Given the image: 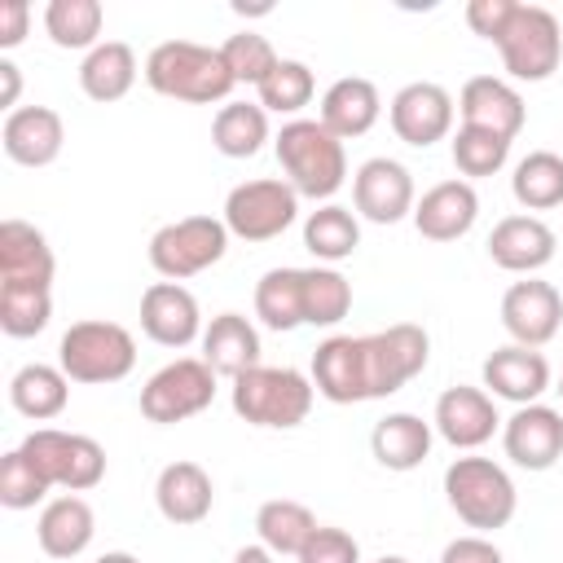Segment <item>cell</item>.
<instances>
[{
    "mask_svg": "<svg viewBox=\"0 0 563 563\" xmlns=\"http://www.w3.org/2000/svg\"><path fill=\"white\" fill-rule=\"evenodd\" d=\"M220 57H224V66H229V75L238 79V84H264V75L282 62L277 53H273V44H268V35H260V31H238V35H229L224 44H220Z\"/></svg>",
    "mask_w": 563,
    "mask_h": 563,
    "instance_id": "cell-42",
    "label": "cell"
},
{
    "mask_svg": "<svg viewBox=\"0 0 563 563\" xmlns=\"http://www.w3.org/2000/svg\"><path fill=\"white\" fill-rule=\"evenodd\" d=\"M554 242L559 238L541 216H506L488 233V260L506 273L532 277L537 268H545L554 260Z\"/></svg>",
    "mask_w": 563,
    "mask_h": 563,
    "instance_id": "cell-21",
    "label": "cell"
},
{
    "mask_svg": "<svg viewBox=\"0 0 563 563\" xmlns=\"http://www.w3.org/2000/svg\"><path fill=\"white\" fill-rule=\"evenodd\" d=\"M268 136V110L260 101H224L211 119V145L224 158H255Z\"/></svg>",
    "mask_w": 563,
    "mask_h": 563,
    "instance_id": "cell-32",
    "label": "cell"
},
{
    "mask_svg": "<svg viewBox=\"0 0 563 563\" xmlns=\"http://www.w3.org/2000/svg\"><path fill=\"white\" fill-rule=\"evenodd\" d=\"M515 4L519 0H471L466 4V26L475 31V35H484V40H501V31H506V22H510V13H515Z\"/></svg>",
    "mask_w": 563,
    "mask_h": 563,
    "instance_id": "cell-45",
    "label": "cell"
},
{
    "mask_svg": "<svg viewBox=\"0 0 563 563\" xmlns=\"http://www.w3.org/2000/svg\"><path fill=\"white\" fill-rule=\"evenodd\" d=\"M92 563H141L136 554H128V550H106V554H97Z\"/></svg>",
    "mask_w": 563,
    "mask_h": 563,
    "instance_id": "cell-50",
    "label": "cell"
},
{
    "mask_svg": "<svg viewBox=\"0 0 563 563\" xmlns=\"http://www.w3.org/2000/svg\"><path fill=\"white\" fill-rule=\"evenodd\" d=\"M35 471L53 484V488H66V493H88L106 479V449L92 440V435H79V431H57V427H35L22 444H18Z\"/></svg>",
    "mask_w": 563,
    "mask_h": 563,
    "instance_id": "cell-8",
    "label": "cell"
},
{
    "mask_svg": "<svg viewBox=\"0 0 563 563\" xmlns=\"http://www.w3.org/2000/svg\"><path fill=\"white\" fill-rule=\"evenodd\" d=\"M449 154H453V167L475 180V176H493V172L506 167L510 141L497 136V132H484V128H466V123H462V128L453 132V141H449Z\"/></svg>",
    "mask_w": 563,
    "mask_h": 563,
    "instance_id": "cell-40",
    "label": "cell"
},
{
    "mask_svg": "<svg viewBox=\"0 0 563 563\" xmlns=\"http://www.w3.org/2000/svg\"><path fill=\"white\" fill-rule=\"evenodd\" d=\"M369 449H374L378 466H387V471H413L431 453V422H422L418 413H387V418L374 422Z\"/></svg>",
    "mask_w": 563,
    "mask_h": 563,
    "instance_id": "cell-31",
    "label": "cell"
},
{
    "mask_svg": "<svg viewBox=\"0 0 563 563\" xmlns=\"http://www.w3.org/2000/svg\"><path fill=\"white\" fill-rule=\"evenodd\" d=\"M317 92V79H312V66L299 62V57H282L264 84L255 88V101L268 110V114H299Z\"/></svg>",
    "mask_w": 563,
    "mask_h": 563,
    "instance_id": "cell-39",
    "label": "cell"
},
{
    "mask_svg": "<svg viewBox=\"0 0 563 563\" xmlns=\"http://www.w3.org/2000/svg\"><path fill=\"white\" fill-rule=\"evenodd\" d=\"M374 563H409L405 554H383V559H374Z\"/></svg>",
    "mask_w": 563,
    "mask_h": 563,
    "instance_id": "cell-51",
    "label": "cell"
},
{
    "mask_svg": "<svg viewBox=\"0 0 563 563\" xmlns=\"http://www.w3.org/2000/svg\"><path fill=\"white\" fill-rule=\"evenodd\" d=\"M48 479L35 471V462L22 453V449H9L4 457H0V506H9V510H31L35 501H44L48 497Z\"/></svg>",
    "mask_w": 563,
    "mask_h": 563,
    "instance_id": "cell-43",
    "label": "cell"
},
{
    "mask_svg": "<svg viewBox=\"0 0 563 563\" xmlns=\"http://www.w3.org/2000/svg\"><path fill=\"white\" fill-rule=\"evenodd\" d=\"M211 501H216V488L198 462H167L154 479V506L176 528L202 523L211 515Z\"/></svg>",
    "mask_w": 563,
    "mask_h": 563,
    "instance_id": "cell-25",
    "label": "cell"
},
{
    "mask_svg": "<svg viewBox=\"0 0 563 563\" xmlns=\"http://www.w3.org/2000/svg\"><path fill=\"white\" fill-rule=\"evenodd\" d=\"M501 449L523 471H550L563 457V413L550 405H519L501 422Z\"/></svg>",
    "mask_w": 563,
    "mask_h": 563,
    "instance_id": "cell-15",
    "label": "cell"
},
{
    "mask_svg": "<svg viewBox=\"0 0 563 563\" xmlns=\"http://www.w3.org/2000/svg\"><path fill=\"white\" fill-rule=\"evenodd\" d=\"M202 361L216 369V378H238L260 365V330L242 312H220L202 330Z\"/></svg>",
    "mask_w": 563,
    "mask_h": 563,
    "instance_id": "cell-28",
    "label": "cell"
},
{
    "mask_svg": "<svg viewBox=\"0 0 563 563\" xmlns=\"http://www.w3.org/2000/svg\"><path fill=\"white\" fill-rule=\"evenodd\" d=\"M497 53H501V66H506L510 79L541 84L563 62V26L541 4H515L510 22L497 40Z\"/></svg>",
    "mask_w": 563,
    "mask_h": 563,
    "instance_id": "cell-6",
    "label": "cell"
},
{
    "mask_svg": "<svg viewBox=\"0 0 563 563\" xmlns=\"http://www.w3.org/2000/svg\"><path fill=\"white\" fill-rule=\"evenodd\" d=\"M352 202H356V216H365L369 224H396L405 216H413V176L405 163L378 154V158H365L356 172H352Z\"/></svg>",
    "mask_w": 563,
    "mask_h": 563,
    "instance_id": "cell-13",
    "label": "cell"
},
{
    "mask_svg": "<svg viewBox=\"0 0 563 563\" xmlns=\"http://www.w3.org/2000/svg\"><path fill=\"white\" fill-rule=\"evenodd\" d=\"M277 163L286 172V185L299 198H334L347 180V150L343 141L321 123V119H290L282 123V132L273 136Z\"/></svg>",
    "mask_w": 563,
    "mask_h": 563,
    "instance_id": "cell-1",
    "label": "cell"
},
{
    "mask_svg": "<svg viewBox=\"0 0 563 563\" xmlns=\"http://www.w3.org/2000/svg\"><path fill=\"white\" fill-rule=\"evenodd\" d=\"M559 391H563V387H559Z\"/></svg>",
    "mask_w": 563,
    "mask_h": 563,
    "instance_id": "cell-52",
    "label": "cell"
},
{
    "mask_svg": "<svg viewBox=\"0 0 563 563\" xmlns=\"http://www.w3.org/2000/svg\"><path fill=\"white\" fill-rule=\"evenodd\" d=\"M312 387L330 405H361L365 400V361L361 334H330L312 352Z\"/></svg>",
    "mask_w": 563,
    "mask_h": 563,
    "instance_id": "cell-23",
    "label": "cell"
},
{
    "mask_svg": "<svg viewBox=\"0 0 563 563\" xmlns=\"http://www.w3.org/2000/svg\"><path fill=\"white\" fill-rule=\"evenodd\" d=\"M303 246L321 260V264H339V260H347L356 246H361V220L347 211V207H339V202H321L317 211H308V220H303Z\"/></svg>",
    "mask_w": 563,
    "mask_h": 563,
    "instance_id": "cell-35",
    "label": "cell"
},
{
    "mask_svg": "<svg viewBox=\"0 0 563 563\" xmlns=\"http://www.w3.org/2000/svg\"><path fill=\"white\" fill-rule=\"evenodd\" d=\"M255 317L286 334L303 325V268H268L255 282Z\"/></svg>",
    "mask_w": 563,
    "mask_h": 563,
    "instance_id": "cell-33",
    "label": "cell"
},
{
    "mask_svg": "<svg viewBox=\"0 0 563 563\" xmlns=\"http://www.w3.org/2000/svg\"><path fill=\"white\" fill-rule=\"evenodd\" d=\"M53 317V290L35 286H0V330L9 339H31Z\"/></svg>",
    "mask_w": 563,
    "mask_h": 563,
    "instance_id": "cell-41",
    "label": "cell"
},
{
    "mask_svg": "<svg viewBox=\"0 0 563 563\" xmlns=\"http://www.w3.org/2000/svg\"><path fill=\"white\" fill-rule=\"evenodd\" d=\"M444 501L466 528L497 532L515 519L519 493L506 466H497L493 457H453L444 471Z\"/></svg>",
    "mask_w": 563,
    "mask_h": 563,
    "instance_id": "cell-4",
    "label": "cell"
},
{
    "mask_svg": "<svg viewBox=\"0 0 563 563\" xmlns=\"http://www.w3.org/2000/svg\"><path fill=\"white\" fill-rule=\"evenodd\" d=\"M352 312V282L330 268H303V325H339Z\"/></svg>",
    "mask_w": 563,
    "mask_h": 563,
    "instance_id": "cell-38",
    "label": "cell"
},
{
    "mask_svg": "<svg viewBox=\"0 0 563 563\" xmlns=\"http://www.w3.org/2000/svg\"><path fill=\"white\" fill-rule=\"evenodd\" d=\"M136 70H141V66H136L132 44H123V40H101V44H97L92 53H84V62H79V88H84V97L110 106V101H123V97L132 92Z\"/></svg>",
    "mask_w": 563,
    "mask_h": 563,
    "instance_id": "cell-29",
    "label": "cell"
},
{
    "mask_svg": "<svg viewBox=\"0 0 563 563\" xmlns=\"http://www.w3.org/2000/svg\"><path fill=\"white\" fill-rule=\"evenodd\" d=\"M97 532V515L79 493H62L53 501H44L40 519H35V541L48 559H75L92 545Z\"/></svg>",
    "mask_w": 563,
    "mask_h": 563,
    "instance_id": "cell-26",
    "label": "cell"
},
{
    "mask_svg": "<svg viewBox=\"0 0 563 563\" xmlns=\"http://www.w3.org/2000/svg\"><path fill=\"white\" fill-rule=\"evenodd\" d=\"M216 400V369L202 356H176L141 387V413L158 427L185 422Z\"/></svg>",
    "mask_w": 563,
    "mask_h": 563,
    "instance_id": "cell-11",
    "label": "cell"
},
{
    "mask_svg": "<svg viewBox=\"0 0 563 563\" xmlns=\"http://www.w3.org/2000/svg\"><path fill=\"white\" fill-rule=\"evenodd\" d=\"M457 110H462V123L466 128H484V132H497L506 141H515L523 132V119H528V106L519 97L515 84L497 79V75H475L462 84V97H457Z\"/></svg>",
    "mask_w": 563,
    "mask_h": 563,
    "instance_id": "cell-17",
    "label": "cell"
},
{
    "mask_svg": "<svg viewBox=\"0 0 563 563\" xmlns=\"http://www.w3.org/2000/svg\"><path fill=\"white\" fill-rule=\"evenodd\" d=\"M70 400V378L62 374V365H44V361H31L22 365L13 378H9V405L31 418V422H48L66 409Z\"/></svg>",
    "mask_w": 563,
    "mask_h": 563,
    "instance_id": "cell-30",
    "label": "cell"
},
{
    "mask_svg": "<svg viewBox=\"0 0 563 563\" xmlns=\"http://www.w3.org/2000/svg\"><path fill=\"white\" fill-rule=\"evenodd\" d=\"M431 422H435L440 440H449L453 449H479V444H488L493 431L501 427L493 396H488L484 387H462V383L449 387V391H440Z\"/></svg>",
    "mask_w": 563,
    "mask_h": 563,
    "instance_id": "cell-20",
    "label": "cell"
},
{
    "mask_svg": "<svg viewBox=\"0 0 563 563\" xmlns=\"http://www.w3.org/2000/svg\"><path fill=\"white\" fill-rule=\"evenodd\" d=\"M57 365L70 383H119L136 365V339L119 321H75L57 343Z\"/></svg>",
    "mask_w": 563,
    "mask_h": 563,
    "instance_id": "cell-5",
    "label": "cell"
},
{
    "mask_svg": "<svg viewBox=\"0 0 563 563\" xmlns=\"http://www.w3.org/2000/svg\"><path fill=\"white\" fill-rule=\"evenodd\" d=\"M0 145L18 167H48L66 145V123L53 106H18L4 114Z\"/></svg>",
    "mask_w": 563,
    "mask_h": 563,
    "instance_id": "cell-18",
    "label": "cell"
},
{
    "mask_svg": "<svg viewBox=\"0 0 563 563\" xmlns=\"http://www.w3.org/2000/svg\"><path fill=\"white\" fill-rule=\"evenodd\" d=\"M312 378L290 369V365H255L246 374L233 378V413L251 427H273V431H290L312 413Z\"/></svg>",
    "mask_w": 563,
    "mask_h": 563,
    "instance_id": "cell-3",
    "label": "cell"
},
{
    "mask_svg": "<svg viewBox=\"0 0 563 563\" xmlns=\"http://www.w3.org/2000/svg\"><path fill=\"white\" fill-rule=\"evenodd\" d=\"M453 114H457V106H453L449 88H440V84H431V79L405 84V88L391 97V106H387L391 132H396L405 145H418V150L444 141V136L453 132Z\"/></svg>",
    "mask_w": 563,
    "mask_h": 563,
    "instance_id": "cell-12",
    "label": "cell"
},
{
    "mask_svg": "<svg viewBox=\"0 0 563 563\" xmlns=\"http://www.w3.org/2000/svg\"><path fill=\"white\" fill-rule=\"evenodd\" d=\"M0 84H4L0 88V106L13 114L18 110V92H22V75H18V66L9 57H0Z\"/></svg>",
    "mask_w": 563,
    "mask_h": 563,
    "instance_id": "cell-48",
    "label": "cell"
},
{
    "mask_svg": "<svg viewBox=\"0 0 563 563\" xmlns=\"http://www.w3.org/2000/svg\"><path fill=\"white\" fill-rule=\"evenodd\" d=\"M479 194L471 180H440L413 202V229L427 242H457L475 229Z\"/></svg>",
    "mask_w": 563,
    "mask_h": 563,
    "instance_id": "cell-19",
    "label": "cell"
},
{
    "mask_svg": "<svg viewBox=\"0 0 563 563\" xmlns=\"http://www.w3.org/2000/svg\"><path fill=\"white\" fill-rule=\"evenodd\" d=\"M141 330L158 347H189L202 339V312L198 299L180 282H154L141 295Z\"/></svg>",
    "mask_w": 563,
    "mask_h": 563,
    "instance_id": "cell-16",
    "label": "cell"
},
{
    "mask_svg": "<svg viewBox=\"0 0 563 563\" xmlns=\"http://www.w3.org/2000/svg\"><path fill=\"white\" fill-rule=\"evenodd\" d=\"M145 84L158 97L189 101V106H216L238 88L220 48H207V44H194V40L154 44L150 57H145Z\"/></svg>",
    "mask_w": 563,
    "mask_h": 563,
    "instance_id": "cell-2",
    "label": "cell"
},
{
    "mask_svg": "<svg viewBox=\"0 0 563 563\" xmlns=\"http://www.w3.org/2000/svg\"><path fill=\"white\" fill-rule=\"evenodd\" d=\"M101 22L106 9L97 0H48L44 9V31L57 48H97L101 44Z\"/></svg>",
    "mask_w": 563,
    "mask_h": 563,
    "instance_id": "cell-37",
    "label": "cell"
},
{
    "mask_svg": "<svg viewBox=\"0 0 563 563\" xmlns=\"http://www.w3.org/2000/svg\"><path fill=\"white\" fill-rule=\"evenodd\" d=\"M295 559L299 563H361V545H356V537L347 528H325L321 523Z\"/></svg>",
    "mask_w": 563,
    "mask_h": 563,
    "instance_id": "cell-44",
    "label": "cell"
},
{
    "mask_svg": "<svg viewBox=\"0 0 563 563\" xmlns=\"http://www.w3.org/2000/svg\"><path fill=\"white\" fill-rule=\"evenodd\" d=\"M510 194L523 211H550L563 202V154L554 150H532L515 163Z\"/></svg>",
    "mask_w": 563,
    "mask_h": 563,
    "instance_id": "cell-36",
    "label": "cell"
},
{
    "mask_svg": "<svg viewBox=\"0 0 563 563\" xmlns=\"http://www.w3.org/2000/svg\"><path fill=\"white\" fill-rule=\"evenodd\" d=\"M53 246L48 238L26 224V220H4L0 224V286H35V290H53Z\"/></svg>",
    "mask_w": 563,
    "mask_h": 563,
    "instance_id": "cell-22",
    "label": "cell"
},
{
    "mask_svg": "<svg viewBox=\"0 0 563 563\" xmlns=\"http://www.w3.org/2000/svg\"><path fill=\"white\" fill-rule=\"evenodd\" d=\"M501 325L519 347H545L563 325V295L541 277H523L501 295Z\"/></svg>",
    "mask_w": 563,
    "mask_h": 563,
    "instance_id": "cell-14",
    "label": "cell"
},
{
    "mask_svg": "<svg viewBox=\"0 0 563 563\" xmlns=\"http://www.w3.org/2000/svg\"><path fill=\"white\" fill-rule=\"evenodd\" d=\"M295 216H299V194L277 176H260L229 189L220 220L242 242H273L295 224Z\"/></svg>",
    "mask_w": 563,
    "mask_h": 563,
    "instance_id": "cell-10",
    "label": "cell"
},
{
    "mask_svg": "<svg viewBox=\"0 0 563 563\" xmlns=\"http://www.w3.org/2000/svg\"><path fill=\"white\" fill-rule=\"evenodd\" d=\"M229 229L224 220L216 216H185V220H172L163 224L154 238H150V264L163 282H185V277H198L207 273L211 264L224 260L229 251Z\"/></svg>",
    "mask_w": 563,
    "mask_h": 563,
    "instance_id": "cell-7",
    "label": "cell"
},
{
    "mask_svg": "<svg viewBox=\"0 0 563 563\" xmlns=\"http://www.w3.org/2000/svg\"><path fill=\"white\" fill-rule=\"evenodd\" d=\"M431 339L413 321H396L387 330L361 334V361H365V400H383L400 391L409 378L427 369Z\"/></svg>",
    "mask_w": 563,
    "mask_h": 563,
    "instance_id": "cell-9",
    "label": "cell"
},
{
    "mask_svg": "<svg viewBox=\"0 0 563 563\" xmlns=\"http://www.w3.org/2000/svg\"><path fill=\"white\" fill-rule=\"evenodd\" d=\"M317 528H321L317 515L303 501H290V497H273L255 510V537L273 554H299Z\"/></svg>",
    "mask_w": 563,
    "mask_h": 563,
    "instance_id": "cell-34",
    "label": "cell"
},
{
    "mask_svg": "<svg viewBox=\"0 0 563 563\" xmlns=\"http://www.w3.org/2000/svg\"><path fill=\"white\" fill-rule=\"evenodd\" d=\"M479 374H484L488 396L510 400V405H537L541 391L550 387V361H545L537 347H519V343L497 347V352L484 361Z\"/></svg>",
    "mask_w": 563,
    "mask_h": 563,
    "instance_id": "cell-24",
    "label": "cell"
},
{
    "mask_svg": "<svg viewBox=\"0 0 563 563\" xmlns=\"http://www.w3.org/2000/svg\"><path fill=\"white\" fill-rule=\"evenodd\" d=\"M440 563H506L501 550L488 541V537H453L444 550H440Z\"/></svg>",
    "mask_w": 563,
    "mask_h": 563,
    "instance_id": "cell-46",
    "label": "cell"
},
{
    "mask_svg": "<svg viewBox=\"0 0 563 563\" xmlns=\"http://www.w3.org/2000/svg\"><path fill=\"white\" fill-rule=\"evenodd\" d=\"M26 26H31V4L26 0H4L0 4V48H18L26 40Z\"/></svg>",
    "mask_w": 563,
    "mask_h": 563,
    "instance_id": "cell-47",
    "label": "cell"
},
{
    "mask_svg": "<svg viewBox=\"0 0 563 563\" xmlns=\"http://www.w3.org/2000/svg\"><path fill=\"white\" fill-rule=\"evenodd\" d=\"M233 563H273V550L255 541V545H242V550L233 554Z\"/></svg>",
    "mask_w": 563,
    "mask_h": 563,
    "instance_id": "cell-49",
    "label": "cell"
},
{
    "mask_svg": "<svg viewBox=\"0 0 563 563\" xmlns=\"http://www.w3.org/2000/svg\"><path fill=\"white\" fill-rule=\"evenodd\" d=\"M383 114V97L374 88V79H361V75H343L334 79L325 92H321V110L317 119L339 136V141H352V136H365Z\"/></svg>",
    "mask_w": 563,
    "mask_h": 563,
    "instance_id": "cell-27",
    "label": "cell"
}]
</instances>
